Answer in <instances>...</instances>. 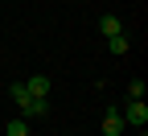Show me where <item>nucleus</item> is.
<instances>
[{
	"mask_svg": "<svg viewBox=\"0 0 148 136\" xmlns=\"http://www.w3.org/2000/svg\"><path fill=\"white\" fill-rule=\"evenodd\" d=\"M119 115H123L127 128H144L148 124V103L144 99H127V107H119Z\"/></svg>",
	"mask_w": 148,
	"mask_h": 136,
	"instance_id": "f257e3e1",
	"label": "nucleus"
},
{
	"mask_svg": "<svg viewBox=\"0 0 148 136\" xmlns=\"http://www.w3.org/2000/svg\"><path fill=\"white\" fill-rule=\"evenodd\" d=\"M123 128H127V124H123L119 107H107V111H103V132H107V136H119Z\"/></svg>",
	"mask_w": 148,
	"mask_h": 136,
	"instance_id": "f03ea898",
	"label": "nucleus"
},
{
	"mask_svg": "<svg viewBox=\"0 0 148 136\" xmlns=\"http://www.w3.org/2000/svg\"><path fill=\"white\" fill-rule=\"evenodd\" d=\"M25 91L37 95V99H49V79H45V74H29V79H25Z\"/></svg>",
	"mask_w": 148,
	"mask_h": 136,
	"instance_id": "7ed1b4c3",
	"label": "nucleus"
},
{
	"mask_svg": "<svg viewBox=\"0 0 148 136\" xmlns=\"http://www.w3.org/2000/svg\"><path fill=\"white\" fill-rule=\"evenodd\" d=\"M21 111H25V120H41V115L49 111V99H37V95H33V99H29Z\"/></svg>",
	"mask_w": 148,
	"mask_h": 136,
	"instance_id": "20e7f679",
	"label": "nucleus"
},
{
	"mask_svg": "<svg viewBox=\"0 0 148 136\" xmlns=\"http://www.w3.org/2000/svg\"><path fill=\"white\" fill-rule=\"evenodd\" d=\"M107 50L115 54V58H123L127 50H132V41H127V33H115V37H107Z\"/></svg>",
	"mask_w": 148,
	"mask_h": 136,
	"instance_id": "39448f33",
	"label": "nucleus"
},
{
	"mask_svg": "<svg viewBox=\"0 0 148 136\" xmlns=\"http://www.w3.org/2000/svg\"><path fill=\"white\" fill-rule=\"evenodd\" d=\"M99 29H103L107 37H115V33H123V21H119V17H115V12H107V17H103V21H99Z\"/></svg>",
	"mask_w": 148,
	"mask_h": 136,
	"instance_id": "423d86ee",
	"label": "nucleus"
},
{
	"mask_svg": "<svg viewBox=\"0 0 148 136\" xmlns=\"http://www.w3.org/2000/svg\"><path fill=\"white\" fill-rule=\"evenodd\" d=\"M8 99H12V103H16V107H25V103H29V99H33V95H29V91H25V83H12V87H8Z\"/></svg>",
	"mask_w": 148,
	"mask_h": 136,
	"instance_id": "0eeeda50",
	"label": "nucleus"
},
{
	"mask_svg": "<svg viewBox=\"0 0 148 136\" xmlns=\"http://www.w3.org/2000/svg\"><path fill=\"white\" fill-rule=\"evenodd\" d=\"M4 132H8V136H29V120H25V115H16V120H8Z\"/></svg>",
	"mask_w": 148,
	"mask_h": 136,
	"instance_id": "6e6552de",
	"label": "nucleus"
},
{
	"mask_svg": "<svg viewBox=\"0 0 148 136\" xmlns=\"http://www.w3.org/2000/svg\"><path fill=\"white\" fill-rule=\"evenodd\" d=\"M144 79H132V83H127V99H144Z\"/></svg>",
	"mask_w": 148,
	"mask_h": 136,
	"instance_id": "1a4fd4ad",
	"label": "nucleus"
}]
</instances>
